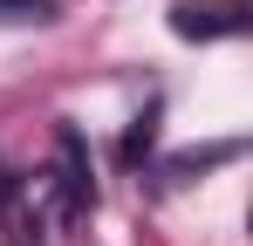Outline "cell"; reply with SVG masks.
Segmentation results:
<instances>
[{
	"mask_svg": "<svg viewBox=\"0 0 253 246\" xmlns=\"http://www.w3.org/2000/svg\"><path fill=\"white\" fill-rule=\"evenodd\" d=\"M158 117H165V103H151L144 117H130V130H124V164H144V158H151V144H158Z\"/></svg>",
	"mask_w": 253,
	"mask_h": 246,
	"instance_id": "3957f363",
	"label": "cell"
},
{
	"mask_svg": "<svg viewBox=\"0 0 253 246\" xmlns=\"http://www.w3.org/2000/svg\"><path fill=\"white\" fill-rule=\"evenodd\" d=\"M226 158H240V144H212V151H192V158H171V178H192V171L226 164Z\"/></svg>",
	"mask_w": 253,
	"mask_h": 246,
	"instance_id": "277c9868",
	"label": "cell"
},
{
	"mask_svg": "<svg viewBox=\"0 0 253 246\" xmlns=\"http://www.w3.org/2000/svg\"><path fill=\"white\" fill-rule=\"evenodd\" d=\"M171 35L178 41H233V35H247V0H178Z\"/></svg>",
	"mask_w": 253,
	"mask_h": 246,
	"instance_id": "7a4b0ae2",
	"label": "cell"
},
{
	"mask_svg": "<svg viewBox=\"0 0 253 246\" xmlns=\"http://www.w3.org/2000/svg\"><path fill=\"white\" fill-rule=\"evenodd\" d=\"M7 199H14V178H7V164H0V212H7Z\"/></svg>",
	"mask_w": 253,
	"mask_h": 246,
	"instance_id": "8992f818",
	"label": "cell"
},
{
	"mask_svg": "<svg viewBox=\"0 0 253 246\" xmlns=\"http://www.w3.org/2000/svg\"><path fill=\"white\" fill-rule=\"evenodd\" d=\"M89 205H96V185H89L83 130L62 123V130H55V212H62V219H89Z\"/></svg>",
	"mask_w": 253,
	"mask_h": 246,
	"instance_id": "6da1fadb",
	"label": "cell"
},
{
	"mask_svg": "<svg viewBox=\"0 0 253 246\" xmlns=\"http://www.w3.org/2000/svg\"><path fill=\"white\" fill-rule=\"evenodd\" d=\"M0 21L28 28V21H55V0H0Z\"/></svg>",
	"mask_w": 253,
	"mask_h": 246,
	"instance_id": "5b68a950",
	"label": "cell"
}]
</instances>
